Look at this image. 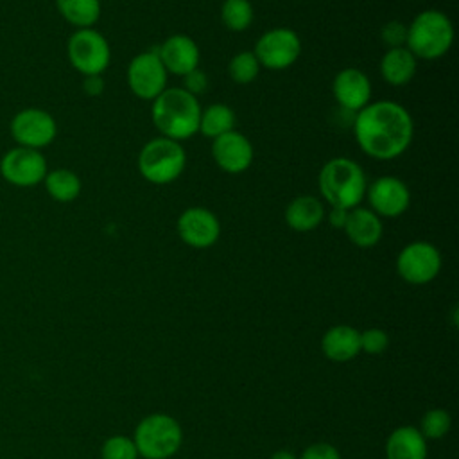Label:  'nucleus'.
Masks as SVG:
<instances>
[{"label":"nucleus","mask_w":459,"mask_h":459,"mask_svg":"<svg viewBox=\"0 0 459 459\" xmlns=\"http://www.w3.org/2000/svg\"><path fill=\"white\" fill-rule=\"evenodd\" d=\"M179 238L195 249H206L219 240L221 222L213 212L203 206L186 208L178 219Z\"/></svg>","instance_id":"13"},{"label":"nucleus","mask_w":459,"mask_h":459,"mask_svg":"<svg viewBox=\"0 0 459 459\" xmlns=\"http://www.w3.org/2000/svg\"><path fill=\"white\" fill-rule=\"evenodd\" d=\"M389 346V335L380 328H368L360 332V351L380 355Z\"/></svg>","instance_id":"30"},{"label":"nucleus","mask_w":459,"mask_h":459,"mask_svg":"<svg viewBox=\"0 0 459 459\" xmlns=\"http://www.w3.org/2000/svg\"><path fill=\"white\" fill-rule=\"evenodd\" d=\"M418 59L405 47L389 48L380 59V75L393 86H403L412 81Z\"/></svg>","instance_id":"22"},{"label":"nucleus","mask_w":459,"mask_h":459,"mask_svg":"<svg viewBox=\"0 0 459 459\" xmlns=\"http://www.w3.org/2000/svg\"><path fill=\"white\" fill-rule=\"evenodd\" d=\"M298 459H341V454L333 445L319 441L308 445Z\"/></svg>","instance_id":"32"},{"label":"nucleus","mask_w":459,"mask_h":459,"mask_svg":"<svg viewBox=\"0 0 459 459\" xmlns=\"http://www.w3.org/2000/svg\"><path fill=\"white\" fill-rule=\"evenodd\" d=\"M186 167V154L179 142L160 136L147 142L138 154V170L152 185L176 181Z\"/></svg>","instance_id":"6"},{"label":"nucleus","mask_w":459,"mask_h":459,"mask_svg":"<svg viewBox=\"0 0 459 459\" xmlns=\"http://www.w3.org/2000/svg\"><path fill=\"white\" fill-rule=\"evenodd\" d=\"M151 118L165 138L181 142L199 133L201 106L185 88H165L152 100Z\"/></svg>","instance_id":"2"},{"label":"nucleus","mask_w":459,"mask_h":459,"mask_svg":"<svg viewBox=\"0 0 459 459\" xmlns=\"http://www.w3.org/2000/svg\"><path fill=\"white\" fill-rule=\"evenodd\" d=\"M102 459H138L136 445L131 437L117 434L109 436L100 446Z\"/></svg>","instance_id":"29"},{"label":"nucleus","mask_w":459,"mask_h":459,"mask_svg":"<svg viewBox=\"0 0 459 459\" xmlns=\"http://www.w3.org/2000/svg\"><path fill=\"white\" fill-rule=\"evenodd\" d=\"M156 50L167 74L185 77L192 70L199 68V59H201L199 47L186 34L169 36Z\"/></svg>","instance_id":"17"},{"label":"nucleus","mask_w":459,"mask_h":459,"mask_svg":"<svg viewBox=\"0 0 459 459\" xmlns=\"http://www.w3.org/2000/svg\"><path fill=\"white\" fill-rule=\"evenodd\" d=\"M48 172L47 158L38 149L13 147L0 158V176L14 186L30 188L43 183Z\"/></svg>","instance_id":"8"},{"label":"nucleus","mask_w":459,"mask_h":459,"mask_svg":"<svg viewBox=\"0 0 459 459\" xmlns=\"http://www.w3.org/2000/svg\"><path fill=\"white\" fill-rule=\"evenodd\" d=\"M129 90L143 100H154L167 86V70L158 50H145L133 57L127 66Z\"/></svg>","instance_id":"12"},{"label":"nucleus","mask_w":459,"mask_h":459,"mask_svg":"<svg viewBox=\"0 0 459 459\" xmlns=\"http://www.w3.org/2000/svg\"><path fill=\"white\" fill-rule=\"evenodd\" d=\"M133 441L143 459H170L183 443V430L172 416L154 412L136 425Z\"/></svg>","instance_id":"5"},{"label":"nucleus","mask_w":459,"mask_h":459,"mask_svg":"<svg viewBox=\"0 0 459 459\" xmlns=\"http://www.w3.org/2000/svg\"><path fill=\"white\" fill-rule=\"evenodd\" d=\"M366 195L369 201V210L378 217H398L411 204V192L407 185L396 176H380L368 188Z\"/></svg>","instance_id":"14"},{"label":"nucleus","mask_w":459,"mask_h":459,"mask_svg":"<svg viewBox=\"0 0 459 459\" xmlns=\"http://www.w3.org/2000/svg\"><path fill=\"white\" fill-rule=\"evenodd\" d=\"M353 134L364 154L375 160H394L411 145L414 122L402 104L377 100L355 113Z\"/></svg>","instance_id":"1"},{"label":"nucleus","mask_w":459,"mask_h":459,"mask_svg":"<svg viewBox=\"0 0 459 459\" xmlns=\"http://www.w3.org/2000/svg\"><path fill=\"white\" fill-rule=\"evenodd\" d=\"M253 54L260 66L267 70H285L298 61L301 54V39L292 29L276 27L258 38Z\"/></svg>","instance_id":"10"},{"label":"nucleus","mask_w":459,"mask_h":459,"mask_svg":"<svg viewBox=\"0 0 459 459\" xmlns=\"http://www.w3.org/2000/svg\"><path fill=\"white\" fill-rule=\"evenodd\" d=\"M452 418L445 409H430L423 414L420 432L425 439H439L450 430Z\"/></svg>","instance_id":"28"},{"label":"nucleus","mask_w":459,"mask_h":459,"mask_svg":"<svg viewBox=\"0 0 459 459\" xmlns=\"http://www.w3.org/2000/svg\"><path fill=\"white\" fill-rule=\"evenodd\" d=\"M333 97L337 104L351 113L360 111L371 100V82L369 77L359 68H342L332 84Z\"/></svg>","instance_id":"16"},{"label":"nucleus","mask_w":459,"mask_h":459,"mask_svg":"<svg viewBox=\"0 0 459 459\" xmlns=\"http://www.w3.org/2000/svg\"><path fill=\"white\" fill-rule=\"evenodd\" d=\"M47 194L57 203H70L81 194V179L70 169L48 170L43 179Z\"/></svg>","instance_id":"24"},{"label":"nucleus","mask_w":459,"mask_h":459,"mask_svg":"<svg viewBox=\"0 0 459 459\" xmlns=\"http://www.w3.org/2000/svg\"><path fill=\"white\" fill-rule=\"evenodd\" d=\"M405 43V48L411 50L416 59H437L445 56L454 43V25L441 11H421L409 23Z\"/></svg>","instance_id":"4"},{"label":"nucleus","mask_w":459,"mask_h":459,"mask_svg":"<svg viewBox=\"0 0 459 459\" xmlns=\"http://www.w3.org/2000/svg\"><path fill=\"white\" fill-rule=\"evenodd\" d=\"M56 7L77 29H90L100 18V0H56Z\"/></svg>","instance_id":"23"},{"label":"nucleus","mask_w":459,"mask_h":459,"mask_svg":"<svg viewBox=\"0 0 459 459\" xmlns=\"http://www.w3.org/2000/svg\"><path fill=\"white\" fill-rule=\"evenodd\" d=\"M325 219V206L314 195H298L285 208V222L294 231H312Z\"/></svg>","instance_id":"21"},{"label":"nucleus","mask_w":459,"mask_h":459,"mask_svg":"<svg viewBox=\"0 0 459 459\" xmlns=\"http://www.w3.org/2000/svg\"><path fill=\"white\" fill-rule=\"evenodd\" d=\"M348 212H350V210H344V208H333V206H332V210H330V213H328V222H330L333 228L342 230V228H344V224H346Z\"/></svg>","instance_id":"35"},{"label":"nucleus","mask_w":459,"mask_h":459,"mask_svg":"<svg viewBox=\"0 0 459 459\" xmlns=\"http://www.w3.org/2000/svg\"><path fill=\"white\" fill-rule=\"evenodd\" d=\"M82 90H84L88 95L97 97V95H100L102 90H104V81L100 79V75H88V77H84V81H82Z\"/></svg>","instance_id":"34"},{"label":"nucleus","mask_w":459,"mask_h":459,"mask_svg":"<svg viewBox=\"0 0 459 459\" xmlns=\"http://www.w3.org/2000/svg\"><path fill=\"white\" fill-rule=\"evenodd\" d=\"M319 192L333 208L351 210L366 195V174L360 165L350 158H332L319 170Z\"/></svg>","instance_id":"3"},{"label":"nucleus","mask_w":459,"mask_h":459,"mask_svg":"<svg viewBox=\"0 0 459 459\" xmlns=\"http://www.w3.org/2000/svg\"><path fill=\"white\" fill-rule=\"evenodd\" d=\"M253 5L249 0H224L221 7V20L226 29L233 32L246 30L253 22Z\"/></svg>","instance_id":"26"},{"label":"nucleus","mask_w":459,"mask_h":459,"mask_svg":"<svg viewBox=\"0 0 459 459\" xmlns=\"http://www.w3.org/2000/svg\"><path fill=\"white\" fill-rule=\"evenodd\" d=\"M342 230L346 231L350 242H353L357 247L377 246L384 233L380 217L373 210L362 206H355L348 212L346 224Z\"/></svg>","instance_id":"18"},{"label":"nucleus","mask_w":459,"mask_h":459,"mask_svg":"<svg viewBox=\"0 0 459 459\" xmlns=\"http://www.w3.org/2000/svg\"><path fill=\"white\" fill-rule=\"evenodd\" d=\"M212 156L219 169L228 174H240L249 169L253 161V145L242 133L231 129L212 143Z\"/></svg>","instance_id":"15"},{"label":"nucleus","mask_w":459,"mask_h":459,"mask_svg":"<svg viewBox=\"0 0 459 459\" xmlns=\"http://www.w3.org/2000/svg\"><path fill=\"white\" fill-rule=\"evenodd\" d=\"M228 72L237 84H249L256 79L260 72V63L253 52L242 50L231 57L228 65Z\"/></svg>","instance_id":"27"},{"label":"nucleus","mask_w":459,"mask_h":459,"mask_svg":"<svg viewBox=\"0 0 459 459\" xmlns=\"http://www.w3.org/2000/svg\"><path fill=\"white\" fill-rule=\"evenodd\" d=\"M321 350L333 362H348L360 353V332L350 325H335L325 332Z\"/></svg>","instance_id":"19"},{"label":"nucleus","mask_w":459,"mask_h":459,"mask_svg":"<svg viewBox=\"0 0 459 459\" xmlns=\"http://www.w3.org/2000/svg\"><path fill=\"white\" fill-rule=\"evenodd\" d=\"M66 56L70 65L82 74L88 75H100L111 61V50L108 39L95 30L90 29H77L66 43Z\"/></svg>","instance_id":"7"},{"label":"nucleus","mask_w":459,"mask_h":459,"mask_svg":"<svg viewBox=\"0 0 459 459\" xmlns=\"http://www.w3.org/2000/svg\"><path fill=\"white\" fill-rule=\"evenodd\" d=\"M183 88H185L188 93H192V95L197 97L199 93H203V91L208 88V77H206V74L201 72L199 68L192 70L190 74H186V75L183 77Z\"/></svg>","instance_id":"33"},{"label":"nucleus","mask_w":459,"mask_h":459,"mask_svg":"<svg viewBox=\"0 0 459 459\" xmlns=\"http://www.w3.org/2000/svg\"><path fill=\"white\" fill-rule=\"evenodd\" d=\"M9 133L16 145L43 149L57 136L56 118L41 108H23L9 122Z\"/></svg>","instance_id":"9"},{"label":"nucleus","mask_w":459,"mask_h":459,"mask_svg":"<svg viewBox=\"0 0 459 459\" xmlns=\"http://www.w3.org/2000/svg\"><path fill=\"white\" fill-rule=\"evenodd\" d=\"M405 34H407V27L402 25L400 22L393 20V22H387L384 27H382V41L385 45H389V48H396V47H402L405 43Z\"/></svg>","instance_id":"31"},{"label":"nucleus","mask_w":459,"mask_h":459,"mask_svg":"<svg viewBox=\"0 0 459 459\" xmlns=\"http://www.w3.org/2000/svg\"><path fill=\"white\" fill-rule=\"evenodd\" d=\"M427 439L412 425L396 427L385 441L387 459H427Z\"/></svg>","instance_id":"20"},{"label":"nucleus","mask_w":459,"mask_h":459,"mask_svg":"<svg viewBox=\"0 0 459 459\" xmlns=\"http://www.w3.org/2000/svg\"><path fill=\"white\" fill-rule=\"evenodd\" d=\"M269 459H298V457L289 450H276Z\"/></svg>","instance_id":"36"},{"label":"nucleus","mask_w":459,"mask_h":459,"mask_svg":"<svg viewBox=\"0 0 459 459\" xmlns=\"http://www.w3.org/2000/svg\"><path fill=\"white\" fill-rule=\"evenodd\" d=\"M441 269V255L437 247L425 240L407 244L396 256V273L411 285H425L432 281Z\"/></svg>","instance_id":"11"},{"label":"nucleus","mask_w":459,"mask_h":459,"mask_svg":"<svg viewBox=\"0 0 459 459\" xmlns=\"http://www.w3.org/2000/svg\"><path fill=\"white\" fill-rule=\"evenodd\" d=\"M235 127V113L228 104L215 102L201 111L199 131L206 138H217Z\"/></svg>","instance_id":"25"}]
</instances>
